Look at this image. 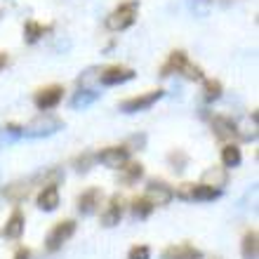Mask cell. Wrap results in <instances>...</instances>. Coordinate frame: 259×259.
<instances>
[{
  "instance_id": "1",
  "label": "cell",
  "mask_w": 259,
  "mask_h": 259,
  "mask_svg": "<svg viewBox=\"0 0 259 259\" xmlns=\"http://www.w3.org/2000/svg\"><path fill=\"white\" fill-rule=\"evenodd\" d=\"M137 12H139V3L137 0H130V3H123V5H118L113 12L106 17V28L109 31H125L135 24L137 19Z\"/></svg>"
},
{
  "instance_id": "2",
  "label": "cell",
  "mask_w": 259,
  "mask_h": 259,
  "mask_svg": "<svg viewBox=\"0 0 259 259\" xmlns=\"http://www.w3.org/2000/svg\"><path fill=\"white\" fill-rule=\"evenodd\" d=\"M62 127H64V123L59 118L38 116L24 127V137H28V139H42V137H50V135H55V132H59Z\"/></svg>"
},
{
  "instance_id": "3",
  "label": "cell",
  "mask_w": 259,
  "mask_h": 259,
  "mask_svg": "<svg viewBox=\"0 0 259 259\" xmlns=\"http://www.w3.org/2000/svg\"><path fill=\"white\" fill-rule=\"evenodd\" d=\"M222 196V189L207 184H182L177 191V198L182 200H214Z\"/></svg>"
},
{
  "instance_id": "4",
  "label": "cell",
  "mask_w": 259,
  "mask_h": 259,
  "mask_svg": "<svg viewBox=\"0 0 259 259\" xmlns=\"http://www.w3.org/2000/svg\"><path fill=\"white\" fill-rule=\"evenodd\" d=\"M75 233V222L73 219H66V222H59V224L48 233V240H45V247H48V252H57L59 247L66 243L71 236Z\"/></svg>"
},
{
  "instance_id": "5",
  "label": "cell",
  "mask_w": 259,
  "mask_h": 259,
  "mask_svg": "<svg viewBox=\"0 0 259 259\" xmlns=\"http://www.w3.org/2000/svg\"><path fill=\"white\" fill-rule=\"evenodd\" d=\"M158 99H163V90H153V92H146V95L130 97V99L120 102V111L123 113H139V111L151 109Z\"/></svg>"
},
{
  "instance_id": "6",
  "label": "cell",
  "mask_w": 259,
  "mask_h": 259,
  "mask_svg": "<svg viewBox=\"0 0 259 259\" xmlns=\"http://www.w3.org/2000/svg\"><path fill=\"white\" fill-rule=\"evenodd\" d=\"M62 97H64L62 85H50V88H42V90H38V95H35V106H38L40 111H50V109H55V106H59Z\"/></svg>"
},
{
  "instance_id": "7",
  "label": "cell",
  "mask_w": 259,
  "mask_h": 259,
  "mask_svg": "<svg viewBox=\"0 0 259 259\" xmlns=\"http://www.w3.org/2000/svg\"><path fill=\"white\" fill-rule=\"evenodd\" d=\"M146 198L153 205H167L175 198V191L165 182H160V179H151L149 184H146Z\"/></svg>"
},
{
  "instance_id": "8",
  "label": "cell",
  "mask_w": 259,
  "mask_h": 259,
  "mask_svg": "<svg viewBox=\"0 0 259 259\" xmlns=\"http://www.w3.org/2000/svg\"><path fill=\"white\" fill-rule=\"evenodd\" d=\"M127 158H130V151L125 146H109V149L99 151L97 160L102 165H106V167H123L127 163Z\"/></svg>"
},
{
  "instance_id": "9",
  "label": "cell",
  "mask_w": 259,
  "mask_h": 259,
  "mask_svg": "<svg viewBox=\"0 0 259 259\" xmlns=\"http://www.w3.org/2000/svg\"><path fill=\"white\" fill-rule=\"evenodd\" d=\"M135 78V71L127 66H109L104 68L102 73H99V82L102 85H120V82H127Z\"/></svg>"
},
{
  "instance_id": "10",
  "label": "cell",
  "mask_w": 259,
  "mask_h": 259,
  "mask_svg": "<svg viewBox=\"0 0 259 259\" xmlns=\"http://www.w3.org/2000/svg\"><path fill=\"white\" fill-rule=\"evenodd\" d=\"M102 205V191L99 189H88L85 193H80V198H78V212L80 214H95L97 207Z\"/></svg>"
},
{
  "instance_id": "11",
  "label": "cell",
  "mask_w": 259,
  "mask_h": 259,
  "mask_svg": "<svg viewBox=\"0 0 259 259\" xmlns=\"http://www.w3.org/2000/svg\"><path fill=\"white\" fill-rule=\"evenodd\" d=\"M24 224H26V219H24V212L21 210H14L12 214H10V219L5 222V226H3V236L5 238H21V233H24Z\"/></svg>"
},
{
  "instance_id": "12",
  "label": "cell",
  "mask_w": 259,
  "mask_h": 259,
  "mask_svg": "<svg viewBox=\"0 0 259 259\" xmlns=\"http://www.w3.org/2000/svg\"><path fill=\"white\" fill-rule=\"evenodd\" d=\"M120 217H123V198H120V196H113L109 200V207L102 212V224L111 229V226L120 224Z\"/></svg>"
},
{
  "instance_id": "13",
  "label": "cell",
  "mask_w": 259,
  "mask_h": 259,
  "mask_svg": "<svg viewBox=\"0 0 259 259\" xmlns=\"http://www.w3.org/2000/svg\"><path fill=\"white\" fill-rule=\"evenodd\" d=\"M38 207L45 212H55L59 207V189H57V184L42 186V191L38 193Z\"/></svg>"
},
{
  "instance_id": "14",
  "label": "cell",
  "mask_w": 259,
  "mask_h": 259,
  "mask_svg": "<svg viewBox=\"0 0 259 259\" xmlns=\"http://www.w3.org/2000/svg\"><path fill=\"white\" fill-rule=\"evenodd\" d=\"M33 177H28V179H24V182H17V184H10L3 191V196L7 198V200H14V203H21L24 198L31 193V189H33Z\"/></svg>"
},
{
  "instance_id": "15",
  "label": "cell",
  "mask_w": 259,
  "mask_h": 259,
  "mask_svg": "<svg viewBox=\"0 0 259 259\" xmlns=\"http://www.w3.org/2000/svg\"><path fill=\"white\" fill-rule=\"evenodd\" d=\"M203 184L214 186V189L226 186V184H229V172H226V167L214 165V167H210V170H205L203 172Z\"/></svg>"
},
{
  "instance_id": "16",
  "label": "cell",
  "mask_w": 259,
  "mask_h": 259,
  "mask_svg": "<svg viewBox=\"0 0 259 259\" xmlns=\"http://www.w3.org/2000/svg\"><path fill=\"white\" fill-rule=\"evenodd\" d=\"M203 252L191 245H179V247H167L163 252V259H200Z\"/></svg>"
},
{
  "instance_id": "17",
  "label": "cell",
  "mask_w": 259,
  "mask_h": 259,
  "mask_svg": "<svg viewBox=\"0 0 259 259\" xmlns=\"http://www.w3.org/2000/svg\"><path fill=\"white\" fill-rule=\"evenodd\" d=\"M97 99H99V92L97 90H78L73 95V99H71V106H73L75 111H80V109H88L90 104H95Z\"/></svg>"
},
{
  "instance_id": "18",
  "label": "cell",
  "mask_w": 259,
  "mask_h": 259,
  "mask_svg": "<svg viewBox=\"0 0 259 259\" xmlns=\"http://www.w3.org/2000/svg\"><path fill=\"white\" fill-rule=\"evenodd\" d=\"M212 127H214V135L217 139H233L236 137V123H231L229 118H214L212 120Z\"/></svg>"
},
{
  "instance_id": "19",
  "label": "cell",
  "mask_w": 259,
  "mask_h": 259,
  "mask_svg": "<svg viewBox=\"0 0 259 259\" xmlns=\"http://www.w3.org/2000/svg\"><path fill=\"white\" fill-rule=\"evenodd\" d=\"M48 31H50V26H42L38 21H26V24H24V40H26L28 45H33V42L40 40Z\"/></svg>"
},
{
  "instance_id": "20",
  "label": "cell",
  "mask_w": 259,
  "mask_h": 259,
  "mask_svg": "<svg viewBox=\"0 0 259 259\" xmlns=\"http://www.w3.org/2000/svg\"><path fill=\"white\" fill-rule=\"evenodd\" d=\"M189 62V57H186V52H182V50H175L170 55V62L163 66V71H160V75H170V73H179L182 71V66Z\"/></svg>"
},
{
  "instance_id": "21",
  "label": "cell",
  "mask_w": 259,
  "mask_h": 259,
  "mask_svg": "<svg viewBox=\"0 0 259 259\" xmlns=\"http://www.w3.org/2000/svg\"><path fill=\"white\" fill-rule=\"evenodd\" d=\"M259 257V236L257 231H247L243 238V259H257Z\"/></svg>"
},
{
  "instance_id": "22",
  "label": "cell",
  "mask_w": 259,
  "mask_h": 259,
  "mask_svg": "<svg viewBox=\"0 0 259 259\" xmlns=\"http://www.w3.org/2000/svg\"><path fill=\"white\" fill-rule=\"evenodd\" d=\"M240 160H243V153L236 144H226L224 149H222V163L224 167H238Z\"/></svg>"
},
{
  "instance_id": "23",
  "label": "cell",
  "mask_w": 259,
  "mask_h": 259,
  "mask_svg": "<svg viewBox=\"0 0 259 259\" xmlns=\"http://www.w3.org/2000/svg\"><path fill=\"white\" fill-rule=\"evenodd\" d=\"M153 207H156V205L151 203L146 196H144V198H137L135 203H132V214H135L137 219H144V217H149L151 212H153Z\"/></svg>"
},
{
  "instance_id": "24",
  "label": "cell",
  "mask_w": 259,
  "mask_h": 259,
  "mask_svg": "<svg viewBox=\"0 0 259 259\" xmlns=\"http://www.w3.org/2000/svg\"><path fill=\"white\" fill-rule=\"evenodd\" d=\"M99 73H102V68H88L85 73L78 78V85H80L82 90H95V85L99 82Z\"/></svg>"
},
{
  "instance_id": "25",
  "label": "cell",
  "mask_w": 259,
  "mask_h": 259,
  "mask_svg": "<svg viewBox=\"0 0 259 259\" xmlns=\"http://www.w3.org/2000/svg\"><path fill=\"white\" fill-rule=\"evenodd\" d=\"M144 175V165L142 163H130L127 167H123V182L125 184H135L139 182Z\"/></svg>"
},
{
  "instance_id": "26",
  "label": "cell",
  "mask_w": 259,
  "mask_h": 259,
  "mask_svg": "<svg viewBox=\"0 0 259 259\" xmlns=\"http://www.w3.org/2000/svg\"><path fill=\"white\" fill-rule=\"evenodd\" d=\"M203 97H205V102H217L219 97H222V82L219 80H205Z\"/></svg>"
},
{
  "instance_id": "27",
  "label": "cell",
  "mask_w": 259,
  "mask_h": 259,
  "mask_svg": "<svg viewBox=\"0 0 259 259\" xmlns=\"http://www.w3.org/2000/svg\"><path fill=\"white\" fill-rule=\"evenodd\" d=\"M236 135H240L245 142H252V139H257V123L250 125V120L243 125H236Z\"/></svg>"
},
{
  "instance_id": "28",
  "label": "cell",
  "mask_w": 259,
  "mask_h": 259,
  "mask_svg": "<svg viewBox=\"0 0 259 259\" xmlns=\"http://www.w3.org/2000/svg\"><path fill=\"white\" fill-rule=\"evenodd\" d=\"M179 73L184 75V78H189V80H203V68L196 66V64H191V62H186Z\"/></svg>"
},
{
  "instance_id": "29",
  "label": "cell",
  "mask_w": 259,
  "mask_h": 259,
  "mask_svg": "<svg viewBox=\"0 0 259 259\" xmlns=\"http://www.w3.org/2000/svg\"><path fill=\"white\" fill-rule=\"evenodd\" d=\"M186 163H189V158H186L184 151H172L170 153V165L175 167V172H184Z\"/></svg>"
},
{
  "instance_id": "30",
  "label": "cell",
  "mask_w": 259,
  "mask_h": 259,
  "mask_svg": "<svg viewBox=\"0 0 259 259\" xmlns=\"http://www.w3.org/2000/svg\"><path fill=\"white\" fill-rule=\"evenodd\" d=\"M212 7V0H191V12L196 17H207Z\"/></svg>"
},
{
  "instance_id": "31",
  "label": "cell",
  "mask_w": 259,
  "mask_h": 259,
  "mask_svg": "<svg viewBox=\"0 0 259 259\" xmlns=\"http://www.w3.org/2000/svg\"><path fill=\"white\" fill-rule=\"evenodd\" d=\"M127 259H151V250L149 245H135L127 252Z\"/></svg>"
},
{
  "instance_id": "32",
  "label": "cell",
  "mask_w": 259,
  "mask_h": 259,
  "mask_svg": "<svg viewBox=\"0 0 259 259\" xmlns=\"http://www.w3.org/2000/svg\"><path fill=\"white\" fill-rule=\"evenodd\" d=\"M90 163H92V156H90V153H85V156H80L78 160H75V165H78L75 170H78V172H88L90 170Z\"/></svg>"
},
{
  "instance_id": "33",
  "label": "cell",
  "mask_w": 259,
  "mask_h": 259,
  "mask_svg": "<svg viewBox=\"0 0 259 259\" xmlns=\"http://www.w3.org/2000/svg\"><path fill=\"white\" fill-rule=\"evenodd\" d=\"M144 144H146V137H144V135H139V137H132V139H130V142H127V146H125V149L130 151V146H139V149H142Z\"/></svg>"
},
{
  "instance_id": "34",
  "label": "cell",
  "mask_w": 259,
  "mask_h": 259,
  "mask_svg": "<svg viewBox=\"0 0 259 259\" xmlns=\"http://www.w3.org/2000/svg\"><path fill=\"white\" fill-rule=\"evenodd\" d=\"M14 259H31V252H28V250H26V247H21V250H19V252H17V254H14Z\"/></svg>"
},
{
  "instance_id": "35",
  "label": "cell",
  "mask_w": 259,
  "mask_h": 259,
  "mask_svg": "<svg viewBox=\"0 0 259 259\" xmlns=\"http://www.w3.org/2000/svg\"><path fill=\"white\" fill-rule=\"evenodd\" d=\"M7 62H10V59H7V55H5V52H0V68H5Z\"/></svg>"
}]
</instances>
